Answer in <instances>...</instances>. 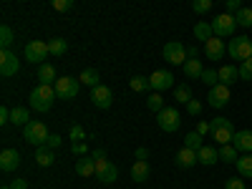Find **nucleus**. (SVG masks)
I'll use <instances>...</instances> for the list:
<instances>
[{
  "instance_id": "30",
  "label": "nucleus",
  "mask_w": 252,
  "mask_h": 189,
  "mask_svg": "<svg viewBox=\"0 0 252 189\" xmlns=\"http://www.w3.org/2000/svg\"><path fill=\"white\" fill-rule=\"evenodd\" d=\"M174 101L184 103V106L192 101V89H189V83H179V86H174Z\"/></svg>"
},
{
  "instance_id": "2",
  "label": "nucleus",
  "mask_w": 252,
  "mask_h": 189,
  "mask_svg": "<svg viewBox=\"0 0 252 189\" xmlns=\"http://www.w3.org/2000/svg\"><path fill=\"white\" fill-rule=\"evenodd\" d=\"M209 134H212V139L220 144V146H227V144H232L235 141V126H232V121L229 119H224V116H217V119H212L209 121Z\"/></svg>"
},
{
  "instance_id": "21",
  "label": "nucleus",
  "mask_w": 252,
  "mask_h": 189,
  "mask_svg": "<svg viewBox=\"0 0 252 189\" xmlns=\"http://www.w3.org/2000/svg\"><path fill=\"white\" fill-rule=\"evenodd\" d=\"M76 174H78V177H91V174H96V159H94V157H81V159L76 161Z\"/></svg>"
},
{
  "instance_id": "46",
  "label": "nucleus",
  "mask_w": 252,
  "mask_h": 189,
  "mask_svg": "<svg viewBox=\"0 0 252 189\" xmlns=\"http://www.w3.org/2000/svg\"><path fill=\"white\" fill-rule=\"evenodd\" d=\"M242 10V3H240V0H227V13L229 15H237Z\"/></svg>"
},
{
  "instance_id": "31",
  "label": "nucleus",
  "mask_w": 252,
  "mask_h": 189,
  "mask_svg": "<svg viewBox=\"0 0 252 189\" xmlns=\"http://www.w3.org/2000/svg\"><path fill=\"white\" fill-rule=\"evenodd\" d=\"M78 81L83 83V86L96 89V86H98V71H96V68H83L81 76H78Z\"/></svg>"
},
{
  "instance_id": "13",
  "label": "nucleus",
  "mask_w": 252,
  "mask_h": 189,
  "mask_svg": "<svg viewBox=\"0 0 252 189\" xmlns=\"http://www.w3.org/2000/svg\"><path fill=\"white\" fill-rule=\"evenodd\" d=\"M207 103H209L212 109H224L227 103H229V89L222 86V83H217L215 89H209V94H207Z\"/></svg>"
},
{
  "instance_id": "34",
  "label": "nucleus",
  "mask_w": 252,
  "mask_h": 189,
  "mask_svg": "<svg viewBox=\"0 0 252 189\" xmlns=\"http://www.w3.org/2000/svg\"><path fill=\"white\" fill-rule=\"evenodd\" d=\"M35 161L40 166H51L53 164V152L46 149V146H40V149H35Z\"/></svg>"
},
{
  "instance_id": "27",
  "label": "nucleus",
  "mask_w": 252,
  "mask_h": 189,
  "mask_svg": "<svg viewBox=\"0 0 252 189\" xmlns=\"http://www.w3.org/2000/svg\"><path fill=\"white\" fill-rule=\"evenodd\" d=\"M237 172L242 179H252V154H245L237 159Z\"/></svg>"
},
{
  "instance_id": "22",
  "label": "nucleus",
  "mask_w": 252,
  "mask_h": 189,
  "mask_svg": "<svg viewBox=\"0 0 252 189\" xmlns=\"http://www.w3.org/2000/svg\"><path fill=\"white\" fill-rule=\"evenodd\" d=\"M182 71H184V76L187 78H199L202 81V73H204V66H202V61L199 58H189L184 66H182Z\"/></svg>"
},
{
  "instance_id": "19",
  "label": "nucleus",
  "mask_w": 252,
  "mask_h": 189,
  "mask_svg": "<svg viewBox=\"0 0 252 189\" xmlns=\"http://www.w3.org/2000/svg\"><path fill=\"white\" fill-rule=\"evenodd\" d=\"M232 144H235V149H237V152H242V154H252V131H250V129L237 131Z\"/></svg>"
},
{
  "instance_id": "47",
  "label": "nucleus",
  "mask_w": 252,
  "mask_h": 189,
  "mask_svg": "<svg viewBox=\"0 0 252 189\" xmlns=\"http://www.w3.org/2000/svg\"><path fill=\"white\" fill-rule=\"evenodd\" d=\"M86 152H89V146L83 144V141H78V144H73V154L81 159V157H86Z\"/></svg>"
},
{
  "instance_id": "45",
  "label": "nucleus",
  "mask_w": 252,
  "mask_h": 189,
  "mask_svg": "<svg viewBox=\"0 0 252 189\" xmlns=\"http://www.w3.org/2000/svg\"><path fill=\"white\" fill-rule=\"evenodd\" d=\"M61 141H63V139H61L58 134H51V136L46 139V149H51V152H53V149H58V146H61Z\"/></svg>"
},
{
  "instance_id": "42",
  "label": "nucleus",
  "mask_w": 252,
  "mask_h": 189,
  "mask_svg": "<svg viewBox=\"0 0 252 189\" xmlns=\"http://www.w3.org/2000/svg\"><path fill=\"white\" fill-rule=\"evenodd\" d=\"M224 189H247V187H245V179L242 177H229L224 182Z\"/></svg>"
},
{
  "instance_id": "15",
  "label": "nucleus",
  "mask_w": 252,
  "mask_h": 189,
  "mask_svg": "<svg viewBox=\"0 0 252 189\" xmlns=\"http://www.w3.org/2000/svg\"><path fill=\"white\" fill-rule=\"evenodd\" d=\"M227 53V46H224V40H220L217 35H212L204 43V56L209 58V61H222V56Z\"/></svg>"
},
{
  "instance_id": "37",
  "label": "nucleus",
  "mask_w": 252,
  "mask_h": 189,
  "mask_svg": "<svg viewBox=\"0 0 252 189\" xmlns=\"http://www.w3.org/2000/svg\"><path fill=\"white\" fill-rule=\"evenodd\" d=\"M235 20H237V26L250 28V26H252V8H242V10L235 15Z\"/></svg>"
},
{
  "instance_id": "48",
  "label": "nucleus",
  "mask_w": 252,
  "mask_h": 189,
  "mask_svg": "<svg viewBox=\"0 0 252 189\" xmlns=\"http://www.w3.org/2000/svg\"><path fill=\"white\" fill-rule=\"evenodd\" d=\"M0 124H10V109L0 106Z\"/></svg>"
},
{
  "instance_id": "32",
  "label": "nucleus",
  "mask_w": 252,
  "mask_h": 189,
  "mask_svg": "<svg viewBox=\"0 0 252 189\" xmlns=\"http://www.w3.org/2000/svg\"><path fill=\"white\" fill-rule=\"evenodd\" d=\"M184 146L187 149H192V152H197L199 154V149H202V134H197V131H189L187 136H184Z\"/></svg>"
},
{
  "instance_id": "52",
  "label": "nucleus",
  "mask_w": 252,
  "mask_h": 189,
  "mask_svg": "<svg viewBox=\"0 0 252 189\" xmlns=\"http://www.w3.org/2000/svg\"><path fill=\"white\" fill-rule=\"evenodd\" d=\"M207 131H209V121H199V124H197V134H202V136H204Z\"/></svg>"
},
{
  "instance_id": "25",
  "label": "nucleus",
  "mask_w": 252,
  "mask_h": 189,
  "mask_svg": "<svg viewBox=\"0 0 252 189\" xmlns=\"http://www.w3.org/2000/svg\"><path fill=\"white\" fill-rule=\"evenodd\" d=\"M10 121L15 126H28L31 124V111L26 106H15V109H10Z\"/></svg>"
},
{
  "instance_id": "8",
  "label": "nucleus",
  "mask_w": 252,
  "mask_h": 189,
  "mask_svg": "<svg viewBox=\"0 0 252 189\" xmlns=\"http://www.w3.org/2000/svg\"><path fill=\"white\" fill-rule=\"evenodd\" d=\"M78 86H81V81H76L73 76H63L56 81V96L63 101H71L78 96Z\"/></svg>"
},
{
  "instance_id": "43",
  "label": "nucleus",
  "mask_w": 252,
  "mask_h": 189,
  "mask_svg": "<svg viewBox=\"0 0 252 189\" xmlns=\"http://www.w3.org/2000/svg\"><path fill=\"white\" fill-rule=\"evenodd\" d=\"M53 10H58V13H66V10H71L73 8V0H53Z\"/></svg>"
},
{
  "instance_id": "28",
  "label": "nucleus",
  "mask_w": 252,
  "mask_h": 189,
  "mask_svg": "<svg viewBox=\"0 0 252 189\" xmlns=\"http://www.w3.org/2000/svg\"><path fill=\"white\" fill-rule=\"evenodd\" d=\"M15 43V33L10 26H0V48L3 51H10V46Z\"/></svg>"
},
{
  "instance_id": "7",
  "label": "nucleus",
  "mask_w": 252,
  "mask_h": 189,
  "mask_svg": "<svg viewBox=\"0 0 252 189\" xmlns=\"http://www.w3.org/2000/svg\"><path fill=\"white\" fill-rule=\"evenodd\" d=\"M157 121H159V129L161 131L172 134V131H177L179 126H182V114L174 106H166L161 114H157Z\"/></svg>"
},
{
  "instance_id": "20",
  "label": "nucleus",
  "mask_w": 252,
  "mask_h": 189,
  "mask_svg": "<svg viewBox=\"0 0 252 189\" xmlns=\"http://www.w3.org/2000/svg\"><path fill=\"white\" fill-rule=\"evenodd\" d=\"M240 81V68L237 66H232V63H227V66H222L220 68V83L222 86H232V83H237Z\"/></svg>"
},
{
  "instance_id": "16",
  "label": "nucleus",
  "mask_w": 252,
  "mask_h": 189,
  "mask_svg": "<svg viewBox=\"0 0 252 189\" xmlns=\"http://www.w3.org/2000/svg\"><path fill=\"white\" fill-rule=\"evenodd\" d=\"M20 166V154L15 149H3V154H0V169L3 172H15Z\"/></svg>"
},
{
  "instance_id": "29",
  "label": "nucleus",
  "mask_w": 252,
  "mask_h": 189,
  "mask_svg": "<svg viewBox=\"0 0 252 189\" xmlns=\"http://www.w3.org/2000/svg\"><path fill=\"white\" fill-rule=\"evenodd\" d=\"M212 35H215V33H212V23H204V20H199V23L194 26V38L202 40V43H207Z\"/></svg>"
},
{
  "instance_id": "39",
  "label": "nucleus",
  "mask_w": 252,
  "mask_h": 189,
  "mask_svg": "<svg viewBox=\"0 0 252 189\" xmlns=\"http://www.w3.org/2000/svg\"><path fill=\"white\" fill-rule=\"evenodd\" d=\"M237 68H240V81H252V58L242 61Z\"/></svg>"
},
{
  "instance_id": "55",
  "label": "nucleus",
  "mask_w": 252,
  "mask_h": 189,
  "mask_svg": "<svg viewBox=\"0 0 252 189\" xmlns=\"http://www.w3.org/2000/svg\"><path fill=\"white\" fill-rule=\"evenodd\" d=\"M250 40H252V38H250Z\"/></svg>"
},
{
  "instance_id": "50",
  "label": "nucleus",
  "mask_w": 252,
  "mask_h": 189,
  "mask_svg": "<svg viewBox=\"0 0 252 189\" xmlns=\"http://www.w3.org/2000/svg\"><path fill=\"white\" fill-rule=\"evenodd\" d=\"M10 189H28V182L26 179H15V182H10Z\"/></svg>"
},
{
  "instance_id": "26",
  "label": "nucleus",
  "mask_w": 252,
  "mask_h": 189,
  "mask_svg": "<svg viewBox=\"0 0 252 189\" xmlns=\"http://www.w3.org/2000/svg\"><path fill=\"white\" fill-rule=\"evenodd\" d=\"M237 159H240V152L235 149V144L220 146V161H224V164H237Z\"/></svg>"
},
{
  "instance_id": "51",
  "label": "nucleus",
  "mask_w": 252,
  "mask_h": 189,
  "mask_svg": "<svg viewBox=\"0 0 252 189\" xmlns=\"http://www.w3.org/2000/svg\"><path fill=\"white\" fill-rule=\"evenodd\" d=\"M187 58H199V48L197 46H187Z\"/></svg>"
},
{
  "instance_id": "14",
  "label": "nucleus",
  "mask_w": 252,
  "mask_h": 189,
  "mask_svg": "<svg viewBox=\"0 0 252 189\" xmlns=\"http://www.w3.org/2000/svg\"><path fill=\"white\" fill-rule=\"evenodd\" d=\"M96 177H98V182H103V184L116 182V177H119L116 164H114V161H106V159H98V161H96Z\"/></svg>"
},
{
  "instance_id": "11",
  "label": "nucleus",
  "mask_w": 252,
  "mask_h": 189,
  "mask_svg": "<svg viewBox=\"0 0 252 189\" xmlns=\"http://www.w3.org/2000/svg\"><path fill=\"white\" fill-rule=\"evenodd\" d=\"M18 68H20L18 56H15L13 51H0V76L10 78V76L18 73Z\"/></svg>"
},
{
  "instance_id": "44",
  "label": "nucleus",
  "mask_w": 252,
  "mask_h": 189,
  "mask_svg": "<svg viewBox=\"0 0 252 189\" xmlns=\"http://www.w3.org/2000/svg\"><path fill=\"white\" fill-rule=\"evenodd\" d=\"M187 111H189V116H199V114H202V103L192 98V101L187 103Z\"/></svg>"
},
{
  "instance_id": "36",
  "label": "nucleus",
  "mask_w": 252,
  "mask_h": 189,
  "mask_svg": "<svg viewBox=\"0 0 252 189\" xmlns=\"http://www.w3.org/2000/svg\"><path fill=\"white\" fill-rule=\"evenodd\" d=\"M202 81L207 83L209 89H215L217 83H220V71H215V68H204V73H202Z\"/></svg>"
},
{
  "instance_id": "38",
  "label": "nucleus",
  "mask_w": 252,
  "mask_h": 189,
  "mask_svg": "<svg viewBox=\"0 0 252 189\" xmlns=\"http://www.w3.org/2000/svg\"><path fill=\"white\" fill-rule=\"evenodd\" d=\"M146 106H149L152 111H157V114H161L166 106H164V98L159 96V94H152L149 98H146Z\"/></svg>"
},
{
  "instance_id": "18",
  "label": "nucleus",
  "mask_w": 252,
  "mask_h": 189,
  "mask_svg": "<svg viewBox=\"0 0 252 189\" xmlns=\"http://www.w3.org/2000/svg\"><path fill=\"white\" fill-rule=\"evenodd\" d=\"M199 164H204V166H212V164H217L220 161V146H212V144H204L202 149H199Z\"/></svg>"
},
{
  "instance_id": "12",
  "label": "nucleus",
  "mask_w": 252,
  "mask_h": 189,
  "mask_svg": "<svg viewBox=\"0 0 252 189\" xmlns=\"http://www.w3.org/2000/svg\"><path fill=\"white\" fill-rule=\"evenodd\" d=\"M91 101L96 109H109L114 103V91L109 86H103V83H98L96 89H91Z\"/></svg>"
},
{
  "instance_id": "4",
  "label": "nucleus",
  "mask_w": 252,
  "mask_h": 189,
  "mask_svg": "<svg viewBox=\"0 0 252 189\" xmlns=\"http://www.w3.org/2000/svg\"><path fill=\"white\" fill-rule=\"evenodd\" d=\"M227 53L232 56L235 61H247L252 58V40L247 35H235L227 46Z\"/></svg>"
},
{
  "instance_id": "23",
  "label": "nucleus",
  "mask_w": 252,
  "mask_h": 189,
  "mask_svg": "<svg viewBox=\"0 0 252 189\" xmlns=\"http://www.w3.org/2000/svg\"><path fill=\"white\" fill-rule=\"evenodd\" d=\"M149 174H152V169H149V161H134V166H131V179L139 184V182H146L149 179Z\"/></svg>"
},
{
  "instance_id": "3",
  "label": "nucleus",
  "mask_w": 252,
  "mask_h": 189,
  "mask_svg": "<svg viewBox=\"0 0 252 189\" xmlns=\"http://www.w3.org/2000/svg\"><path fill=\"white\" fill-rule=\"evenodd\" d=\"M48 129L43 121H31L28 126H23V139L28 144H33L35 149H40V146H46V139H48Z\"/></svg>"
},
{
  "instance_id": "53",
  "label": "nucleus",
  "mask_w": 252,
  "mask_h": 189,
  "mask_svg": "<svg viewBox=\"0 0 252 189\" xmlns=\"http://www.w3.org/2000/svg\"><path fill=\"white\" fill-rule=\"evenodd\" d=\"M91 157H94L96 161H98V159H106V152H103V149H96V152H94Z\"/></svg>"
},
{
  "instance_id": "1",
  "label": "nucleus",
  "mask_w": 252,
  "mask_h": 189,
  "mask_svg": "<svg viewBox=\"0 0 252 189\" xmlns=\"http://www.w3.org/2000/svg\"><path fill=\"white\" fill-rule=\"evenodd\" d=\"M56 98H58V96H56V86H46V83H38V86L31 91V96H28L31 109H35V111H40V114L51 111V106H53Z\"/></svg>"
},
{
  "instance_id": "54",
  "label": "nucleus",
  "mask_w": 252,
  "mask_h": 189,
  "mask_svg": "<svg viewBox=\"0 0 252 189\" xmlns=\"http://www.w3.org/2000/svg\"><path fill=\"white\" fill-rule=\"evenodd\" d=\"M0 189H10V184H3V187H0Z\"/></svg>"
},
{
  "instance_id": "6",
  "label": "nucleus",
  "mask_w": 252,
  "mask_h": 189,
  "mask_svg": "<svg viewBox=\"0 0 252 189\" xmlns=\"http://www.w3.org/2000/svg\"><path fill=\"white\" fill-rule=\"evenodd\" d=\"M161 56H164L166 63H172V66H184V63L189 61L187 58V46L179 43V40H169V43L164 46Z\"/></svg>"
},
{
  "instance_id": "17",
  "label": "nucleus",
  "mask_w": 252,
  "mask_h": 189,
  "mask_svg": "<svg viewBox=\"0 0 252 189\" xmlns=\"http://www.w3.org/2000/svg\"><path fill=\"white\" fill-rule=\"evenodd\" d=\"M174 161H177L179 169H189V166H194V164L199 161V157H197V152H192V149H187V146H182V149L177 152V157H174Z\"/></svg>"
},
{
  "instance_id": "35",
  "label": "nucleus",
  "mask_w": 252,
  "mask_h": 189,
  "mask_svg": "<svg viewBox=\"0 0 252 189\" xmlns=\"http://www.w3.org/2000/svg\"><path fill=\"white\" fill-rule=\"evenodd\" d=\"M129 86H131V91H136V94L152 89V86H149V78H146V76H134V78L129 81Z\"/></svg>"
},
{
  "instance_id": "5",
  "label": "nucleus",
  "mask_w": 252,
  "mask_h": 189,
  "mask_svg": "<svg viewBox=\"0 0 252 189\" xmlns=\"http://www.w3.org/2000/svg\"><path fill=\"white\" fill-rule=\"evenodd\" d=\"M235 28H237V20L229 13H222L212 20V33L217 38H235Z\"/></svg>"
},
{
  "instance_id": "41",
  "label": "nucleus",
  "mask_w": 252,
  "mask_h": 189,
  "mask_svg": "<svg viewBox=\"0 0 252 189\" xmlns=\"http://www.w3.org/2000/svg\"><path fill=\"white\" fill-rule=\"evenodd\" d=\"M68 134H71V141H73V144H78V141L86 139V131H83V126H78V124L71 126V131H68Z\"/></svg>"
},
{
  "instance_id": "49",
  "label": "nucleus",
  "mask_w": 252,
  "mask_h": 189,
  "mask_svg": "<svg viewBox=\"0 0 252 189\" xmlns=\"http://www.w3.org/2000/svg\"><path fill=\"white\" fill-rule=\"evenodd\" d=\"M146 157H149V149L139 146V149H136V161H146Z\"/></svg>"
},
{
  "instance_id": "24",
  "label": "nucleus",
  "mask_w": 252,
  "mask_h": 189,
  "mask_svg": "<svg viewBox=\"0 0 252 189\" xmlns=\"http://www.w3.org/2000/svg\"><path fill=\"white\" fill-rule=\"evenodd\" d=\"M38 81L46 83V86H53V83L58 81L56 78V68L51 66V63H43V66H38Z\"/></svg>"
},
{
  "instance_id": "40",
  "label": "nucleus",
  "mask_w": 252,
  "mask_h": 189,
  "mask_svg": "<svg viewBox=\"0 0 252 189\" xmlns=\"http://www.w3.org/2000/svg\"><path fill=\"white\" fill-rule=\"evenodd\" d=\"M192 10H194L197 15L209 13V10H212V0H194V3H192Z\"/></svg>"
},
{
  "instance_id": "10",
  "label": "nucleus",
  "mask_w": 252,
  "mask_h": 189,
  "mask_svg": "<svg viewBox=\"0 0 252 189\" xmlns=\"http://www.w3.org/2000/svg\"><path fill=\"white\" fill-rule=\"evenodd\" d=\"M149 86L154 89V94H159V91H166V89H174V73L172 71H154L152 76H149Z\"/></svg>"
},
{
  "instance_id": "33",
  "label": "nucleus",
  "mask_w": 252,
  "mask_h": 189,
  "mask_svg": "<svg viewBox=\"0 0 252 189\" xmlns=\"http://www.w3.org/2000/svg\"><path fill=\"white\" fill-rule=\"evenodd\" d=\"M48 51H51V56H63L68 51V43L63 38H51L48 40Z\"/></svg>"
},
{
  "instance_id": "9",
  "label": "nucleus",
  "mask_w": 252,
  "mask_h": 189,
  "mask_svg": "<svg viewBox=\"0 0 252 189\" xmlns=\"http://www.w3.org/2000/svg\"><path fill=\"white\" fill-rule=\"evenodd\" d=\"M48 43L46 40H31V43L26 46V61H31L33 66L38 63V66H43L46 58H48Z\"/></svg>"
}]
</instances>
